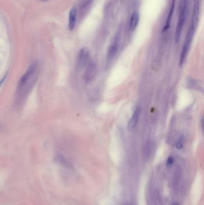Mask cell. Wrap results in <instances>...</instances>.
Wrapping results in <instances>:
<instances>
[{"label": "cell", "mask_w": 204, "mask_h": 205, "mask_svg": "<svg viewBox=\"0 0 204 205\" xmlns=\"http://www.w3.org/2000/svg\"><path fill=\"white\" fill-rule=\"evenodd\" d=\"M37 72V64L34 62L32 63L18 83L17 93L21 95H25L28 92L29 89L34 84Z\"/></svg>", "instance_id": "obj_1"}, {"label": "cell", "mask_w": 204, "mask_h": 205, "mask_svg": "<svg viewBox=\"0 0 204 205\" xmlns=\"http://www.w3.org/2000/svg\"><path fill=\"white\" fill-rule=\"evenodd\" d=\"M188 1L189 0H180L179 5V15H178L177 25L174 35V41L175 43H178L180 41L183 28L185 21H186L187 14Z\"/></svg>", "instance_id": "obj_2"}, {"label": "cell", "mask_w": 204, "mask_h": 205, "mask_svg": "<svg viewBox=\"0 0 204 205\" xmlns=\"http://www.w3.org/2000/svg\"><path fill=\"white\" fill-rule=\"evenodd\" d=\"M195 30V29L191 26L189 27L187 34L186 37V40H185V41H184L183 49H182V51L181 53V55L180 57V66H182L183 65L185 60H186V56L187 55L189 50L190 45L191 44V42H192V41L193 37L194 36Z\"/></svg>", "instance_id": "obj_3"}, {"label": "cell", "mask_w": 204, "mask_h": 205, "mask_svg": "<svg viewBox=\"0 0 204 205\" xmlns=\"http://www.w3.org/2000/svg\"><path fill=\"white\" fill-rule=\"evenodd\" d=\"M97 73V66L93 61H89L86 66V70L83 75V79L86 83L92 82Z\"/></svg>", "instance_id": "obj_4"}, {"label": "cell", "mask_w": 204, "mask_h": 205, "mask_svg": "<svg viewBox=\"0 0 204 205\" xmlns=\"http://www.w3.org/2000/svg\"><path fill=\"white\" fill-rule=\"evenodd\" d=\"M89 60H90L89 49L86 47L81 48L79 51L77 57L78 67L80 69L85 67L89 62Z\"/></svg>", "instance_id": "obj_5"}, {"label": "cell", "mask_w": 204, "mask_h": 205, "mask_svg": "<svg viewBox=\"0 0 204 205\" xmlns=\"http://www.w3.org/2000/svg\"><path fill=\"white\" fill-rule=\"evenodd\" d=\"M199 9H200V3L199 0H194L193 8L192 14V19H191V25L190 26L194 29H196L199 22Z\"/></svg>", "instance_id": "obj_6"}, {"label": "cell", "mask_w": 204, "mask_h": 205, "mask_svg": "<svg viewBox=\"0 0 204 205\" xmlns=\"http://www.w3.org/2000/svg\"><path fill=\"white\" fill-rule=\"evenodd\" d=\"M140 113H141V108L139 106H137L128 122V124H127V130L129 131H131L135 129L139 121Z\"/></svg>", "instance_id": "obj_7"}, {"label": "cell", "mask_w": 204, "mask_h": 205, "mask_svg": "<svg viewBox=\"0 0 204 205\" xmlns=\"http://www.w3.org/2000/svg\"><path fill=\"white\" fill-rule=\"evenodd\" d=\"M77 9H76V7H73L71 11H70L69 15L68 28L70 31L74 30L75 27L76 21H77Z\"/></svg>", "instance_id": "obj_8"}, {"label": "cell", "mask_w": 204, "mask_h": 205, "mask_svg": "<svg viewBox=\"0 0 204 205\" xmlns=\"http://www.w3.org/2000/svg\"><path fill=\"white\" fill-rule=\"evenodd\" d=\"M182 178V171L180 167H177L175 170L173 178V187L175 189L178 187Z\"/></svg>", "instance_id": "obj_9"}, {"label": "cell", "mask_w": 204, "mask_h": 205, "mask_svg": "<svg viewBox=\"0 0 204 205\" xmlns=\"http://www.w3.org/2000/svg\"><path fill=\"white\" fill-rule=\"evenodd\" d=\"M117 51V43H114L110 47L108 50L107 55V62H110L114 58V56L116 54Z\"/></svg>", "instance_id": "obj_10"}, {"label": "cell", "mask_w": 204, "mask_h": 205, "mask_svg": "<svg viewBox=\"0 0 204 205\" xmlns=\"http://www.w3.org/2000/svg\"><path fill=\"white\" fill-rule=\"evenodd\" d=\"M174 7H175V0H173V3H172L171 7V9H170V10H169V14H168V17H167V21H166L165 25L164 27L163 28V29H162V33H163V32L167 31L170 27V23H171V19H172V17H173V12H174Z\"/></svg>", "instance_id": "obj_11"}, {"label": "cell", "mask_w": 204, "mask_h": 205, "mask_svg": "<svg viewBox=\"0 0 204 205\" xmlns=\"http://www.w3.org/2000/svg\"><path fill=\"white\" fill-rule=\"evenodd\" d=\"M139 22V15L137 12H133L130 20L129 28L130 29L133 31L135 29Z\"/></svg>", "instance_id": "obj_12"}, {"label": "cell", "mask_w": 204, "mask_h": 205, "mask_svg": "<svg viewBox=\"0 0 204 205\" xmlns=\"http://www.w3.org/2000/svg\"><path fill=\"white\" fill-rule=\"evenodd\" d=\"M174 161V159L173 157L170 156V157H169V158L167 159V164L168 165H172L173 164Z\"/></svg>", "instance_id": "obj_13"}, {"label": "cell", "mask_w": 204, "mask_h": 205, "mask_svg": "<svg viewBox=\"0 0 204 205\" xmlns=\"http://www.w3.org/2000/svg\"><path fill=\"white\" fill-rule=\"evenodd\" d=\"M183 143L181 142H178L177 144H176V148L178 149H181L183 148Z\"/></svg>", "instance_id": "obj_14"}, {"label": "cell", "mask_w": 204, "mask_h": 205, "mask_svg": "<svg viewBox=\"0 0 204 205\" xmlns=\"http://www.w3.org/2000/svg\"><path fill=\"white\" fill-rule=\"evenodd\" d=\"M173 205H180V204H178V203H175V204H174Z\"/></svg>", "instance_id": "obj_15"}, {"label": "cell", "mask_w": 204, "mask_h": 205, "mask_svg": "<svg viewBox=\"0 0 204 205\" xmlns=\"http://www.w3.org/2000/svg\"><path fill=\"white\" fill-rule=\"evenodd\" d=\"M125 205H131L130 204H129V203H126Z\"/></svg>", "instance_id": "obj_16"}, {"label": "cell", "mask_w": 204, "mask_h": 205, "mask_svg": "<svg viewBox=\"0 0 204 205\" xmlns=\"http://www.w3.org/2000/svg\"><path fill=\"white\" fill-rule=\"evenodd\" d=\"M42 1H47V0H42Z\"/></svg>", "instance_id": "obj_17"}]
</instances>
